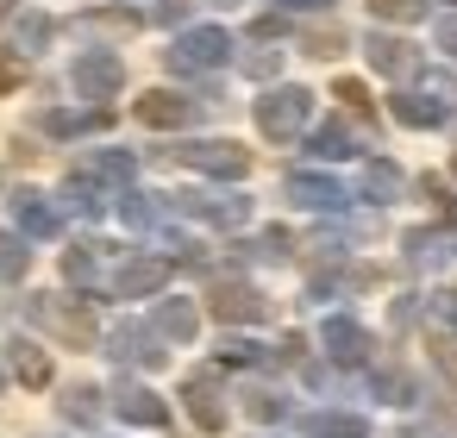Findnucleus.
Wrapping results in <instances>:
<instances>
[{
    "label": "nucleus",
    "instance_id": "obj_1",
    "mask_svg": "<svg viewBox=\"0 0 457 438\" xmlns=\"http://www.w3.org/2000/svg\"><path fill=\"white\" fill-rule=\"evenodd\" d=\"M301 113H307V95H276V101L263 107V126H270V132H288Z\"/></svg>",
    "mask_w": 457,
    "mask_h": 438
},
{
    "label": "nucleus",
    "instance_id": "obj_2",
    "mask_svg": "<svg viewBox=\"0 0 457 438\" xmlns=\"http://www.w3.org/2000/svg\"><path fill=\"white\" fill-rule=\"evenodd\" d=\"M138 113H145V120H151V126H170V120H182V113H188V107H182V101H176V95H151V101H145V107H138Z\"/></svg>",
    "mask_w": 457,
    "mask_h": 438
},
{
    "label": "nucleus",
    "instance_id": "obj_3",
    "mask_svg": "<svg viewBox=\"0 0 457 438\" xmlns=\"http://www.w3.org/2000/svg\"><path fill=\"white\" fill-rule=\"evenodd\" d=\"M120 407H126V419H163V407H157L151 394H126Z\"/></svg>",
    "mask_w": 457,
    "mask_h": 438
},
{
    "label": "nucleus",
    "instance_id": "obj_4",
    "mask_svg": "<svg viewBox=\"0 0 457 438\" xmlns=\"http://www.w3.org/2000/svg\"><path fill=\"white\" fill-rule=\"evenodd\" d=\"M20 376H26V382H45V376H51V369H45V357H38L32 344H20Z\"/></svg>",
    "mask_w": 457,
    "mask_h": 438
},
{
    "label": "nucleus",
    "instance_id": "obj_5",
    "mask_svg": "<svg viewBox=\"0 0 457 438\" xmlns=\"http://www.w3.org/2000/svg\"><path fill=\"white\" fill-rule=\"evenodd\" d=\"M313 432H326V438H363L357 419H313Z\"/></svg>",
    "mask_w": 457,
    "mask_h": 438
},
{
    "label": "nucleus",
    "instance_id": "obj_6",
    "mask_svg": "<svg viewBox=\"0 0 457 438\" xmlns=\"http://www.w3.org/2000/svg\"><path fill=\"white\" fill-rule=\"evenodd\" d=\"M0 88H20V63L13 57H0Z\"/></svg>",
    "mask_w": 457,
    "mask_h": 438
},
{
    "label": "nucleus",
    "instance_id": "obj_7",
    "mask_svg": "<svg viewBox=\"0 0 457 438\" xmlns=\"http://www.w3.org/2000/svg\"><path fill=\"white\" fill-rule=\"evenodd\" d=\"M20 263H26V257H20V251H13L7 238H0V269H20Z\"/></svg>",
    "mask_w": 457,
    "mask_h": 438
}]
</instances>
